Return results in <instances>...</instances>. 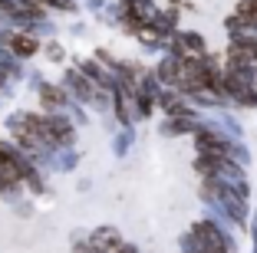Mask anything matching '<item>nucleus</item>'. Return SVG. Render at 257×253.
<instances>
[{
  "label": "nucleus",
  "instance_id": "nucleus-1",
  "mask_svg": "<svg viewBox=\"0 0 257 253\" xmlns=\"http://www.w3.org/2000/svg\"><path fill=\"white\" fill-rule=\"evenodd\" d=\"M0 168H4L14 181H33V184H37V174H33L30 161H27L14 145H0Z\"/></svg>",
  "mask_w": 257,
  "mask_h": 253
},
{
  "label": "nucleus",
  "instance_id": "nucleus-2",
  "mask_svg": "<svg viewBox=\"0 0 257 253\" xmlns=\"http://www.w3.org/2000/svg\"><path fill=\"white\" fill-rule=\"evenodd\" d=\"M10 50L17 53V56H33V53L40 50V43L33 37H23V33H14L10 37Z\"/></svg>",
  "mask_w": 257,
  "mask_h": 253
},
{
  "label": "nucleus",
  "instance_id": "nucleus-3",
  "mask_svg": "<svg viewBox=\"0 0 257 253\" xmlns=\"http://www.w3.org/2000/svg\"><path fill=\"white\" fill-rule=\"evenodd\" d=\"M115 243H119V233H115L112 227H106V230H96V233H92V246H96V250H112Z\"/></svg>",
  "mask_w": 257,
  "mask_h": 253
},
{
  "label": "nucleus",
  "instance_id": "nucleus-4",
  "mask_svg": "<svg viewBox=\"0 0 257 253\" xmlns=\"http://www.w3.org/2000/svg\"><path fill=\"white\" fill-rule=\"evenodd\" d=\"M40 99H43V105H50V109L63 105V92L53 89V86H43V89H40Z\"/></svg>",
  "mask_w": 257,
  "mask_h": 253
},
{
  "label": "nucleus",
  "instance_id": "nucleus-5",
  "mask_svg": "<svg viewBox=\"0 0 257 253\" xmlns=\"http://www.w3.org/2000/svg\"><path fill=\"white\" fill-rule=\"evenodd\" d=\"M10 187H17V181L10 178V174L4 171V168H0V191H10Z\"/></svg>",
  "mask_w": 257,
  "mask_h": 253
}]
</instances>
